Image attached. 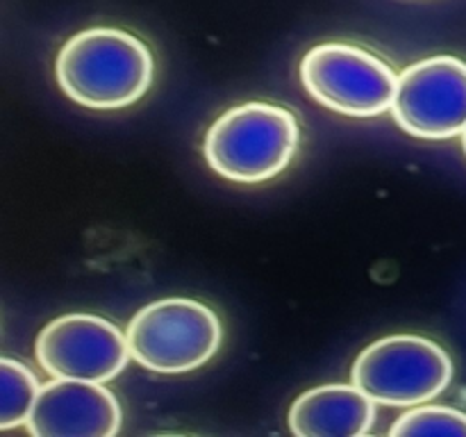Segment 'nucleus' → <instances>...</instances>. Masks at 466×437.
<instances>
[{"instance_id":"1","label":"nucleus","mask_w":466,"mask_h":437,"mask_svg":"<svg viewBox=\"0 0 466 437\" xmlns=\"http://www.w3.org/2000/svg\"><path fill=\"white\" fill-rule=\"evenodd\" d=\"M153 53L135 35L91 27L73 35L55 62V77L73 103L89 109H121L153 85Z\"/></svg>"},{"instance_id":"2","label":"nucleus","mask_w":466,"mask_h":437,"mask_svg":"<svg viewBox=\"0 0 466 437\" xmlns=\"http://www.w3.org/2000/svg\"><path fill=\"white\" fill-rule=\"evenodd\" d=\"M300 127L291 109L244 103L209 126L203 155L212 171L232 182H264L285 171L299 150Z\"/></svg>"},{"instance_id":"3","label":"nucleus","mask_w":466,"mask_h":437,"mask_svg":"<svg viewBox=\"0 0 466 437\" xmlns=\"http://www.w3.org/2000/svg\"><path fill=\"white\" fill-rule=\"evenodd\" d=\"M223 328L214 310L191 299L148 303L127 326L132 360L157 373H185L214 358Z\"/></svg>"},{"instance_id":"4","label":"nucleus","mask_w":466,"mask_h":437,"mask_svg":"<svg viewBox=\"0 0 466 437\" xmlns=\"http://www.w3.org/2000/svg\"><path fill=\"white\" fill-rule=\"evenodd\" d=\"M453 378L451 355L419 335H391L358 355L350 381L376 403L408 408L440 396Z\"/></svg>"},{"instance_id":"5","label":"nucleus","mask_w":466,"mask_h":437,"mask_svg":"<svg viewBox=\"0 0 466 437\" xmlns=\"http://www.w3.org/2000/svg\"><path fill=\"white\" fill-rule=\"evenodd\" d=\"M300 80L323 107L349 117H378L391 109L399 76L369 50L319 44L300 62Z\"/></svg>"},{"instance_id":"6","label":"nucleus","mask_w":466,"mask_h":437,"mask_svg":"<svg viewBox=\"0 0 466 437\" xmlns=\"http://www.w3.org/2000/svg\"><path fill=\"white\" fill-rule=\"evenodd\" d=\"M391 114L408 135L444 141L466 127V62L435 55L399 76Z\"/></svg>"},{"instance_id":"7","label":"nucleus","mask_w":466,"mask_h":437,"mask_svg":"<svg viewBox=\"0 0 466 437\" xmlns=\"http://www.w3.org/2000/svg\"><path fill=\"white\" fill-rule=\"evenodd\" d=\"M36 360L53 378L107 382L126 369L127 335L96 314H64L41 328Z\"/></svg>"},{"instance_id":"8","label":"nucleus","mask_w":466,"mask_h":437,"mask_svg":"<svg viewBox=\"0 0 466 437\" xmlns=\"http://www.w3.org/2000/svg\"><path fill=\"white\" fill-rule=\"evenodd\" d=\"M121 422V405L105 385L53 378L41 385L25 426L35 437H114Z\"/></svg>"},{"instance_id":"9","label":"nucleus","mask_w":466,"mask_h":437,"mask_svg":"<svg viewBox=\"0 0 466 437\" xmlns=\"http://www.w3.org/2000/svg\"><path fill=\"white\" fill-rule=\"evenodd\" d=\"M376 422V401L358 385H321L305 391L289 410L296 437H360Z\"/></svg>"},{"instance_id":"10","label":"nucleus","mask_w":466,"mask_h":437,"mask_svg":"<svg viewBox=\"0 0 466 437\" xmlns=\"http://www.w3.org/2000/svg\"><path fill=\"white\" fill-rule=\"evenodd\" d=\"M39 391V378L27 364L0 358V428L12 431L27 423Z\"/></svg>"},{"instance_id":"11","label":"nucleus","mask_w":466,"mask_h":437,"mask_svg":"<svg viewBox=\"0 0 466 437\" xmlns=\"http://www.w3.org/2000/svg\"><path fill=\"white\" fill-rule=\"evenodd\" d=\"M391 437H466V414L444 405L414 408L396 419Z\"/></svg>"},{"instance_id":"12","label":"nucleus","mask_w":466,"mask_h":437,"mask_svg":"<svg viewBox=\"0 0 466 437\" xmlns=\"http://www.w3.org/2000/svg\"><path fill=\"white\" fill-rule=\"evenodd\" d=\"M462 146H464V150H466V127H464V132H462Z\"/></svg>"}]
</instances>
